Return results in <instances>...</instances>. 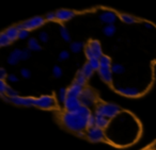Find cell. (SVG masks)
I'll list each match as a JSON object with an SVG mask.
<instances>
[{
	"instance_id": "cell-43",
	"label": "cell",
	"mask_w": 156,
	"mask_h": 150,
	"mask_svg": "<svg viewBox=\"0 0 156 150\" xmlns=\"http://www.w3.org/2000/svg\"><path fill=\"white\" fill-rule=\"evenodd\" d=\"M76 134H77V136H79V137H83V136H85V132H83V131H81V132H77Z\"/></svg>"
},
{
	"instance_id": "cell-15",
	"label": "cell",
	"mask_w": 156,
	"mask_h": 150,
	"mask_svg": "<svg viewBox=\"0 0 156 150\" xmlns=\"http://www.w3.org/2000/svg\"><path fill=\"white\" fill-rule=\"evenodd\" d=\"M20 61H22V50L14 49L9 56V58H8L7 62L10 65H16L20 63Z\"/></svg>"
},
{
	"instance_id": "cell-20",
	"label": "cell",
	"mask_w": 156,
	"mask_h": 150,
	"mask_svg": "<svg viewBox=\"0 0 156 150\" xmlns=\"http://www.w3.org/2000/svg\"><path fill=\"white\" fill-rule=\"evenodd\" d=\"M80 71L83 73V76H85L87 79H89V78L92 77V75H93V69H92V67L90 66L89 63H86V64H83V66L81 67Z\"/></svg>"
},
{
	"instance_id": "cell-38",
	"label": "cell",
	"mask_w": 156,
	"mask_h": 150,
	"mask_svg": "<svg viewBox=\"0 0 156 150\" xmlns=\"http://www.w3.org/2000/svg\"><path fill=\"white\" fill-rule=\"evenodd\" d=\"M29 36V31L24 29V30H20V33H18V39H25Z\"/></svg>"
},
{
	"instance_id": "cell-1",
	"label": "cell",
	"mask_w": 156,
	"mask_h": 150,
	"mask_svg": "<svg viewBox=\"0 0 156 150\" xmlns=\"http://www.w3.org/2000/svg\"><path fill=\"white\" fill-rule=\"evenodd\" d=\"M61 119L65 128L73 132H81V131H85L86 128H88V117L80 115L77 111L64 112Z\"/></svg>"
},
{
	"instance_id": "cell-16",
	"label": "cell",
	"mask_w": 156,
	"mask_h": 150,
	"mask_svg": "<svg viewBox=\"0 0 156 150\" xmlns=\"http://www.w3.org/2000/svg\"><path fill=\"white\" fill-rule=\"evenodd\" d=\"M5 33L8 35V37L11 39V42H14L16 39H18V33H20V30L17 29V27L14 26V27H10V28H8L7 30L5 31Z\"/></svg>"
},
{
	"instance_id": "cell-41",
	"label": "cell",
	"mask_w": 156,
	"mask_h": 150,
	"mask_svg": "<svg viewBox=\"0 0 156 150\" xmlns=\"http://www.w3.org/2000/svg\"><path fill=\"white\" fill-rule=\"evenodd\" d=\"M5 78H8L7 71L5 68H0V80H5Z\"/></svg>"
},
{
	"instance_id": "cell-39",
	"label": "cell",
	"mask_w": 156,
	"mask_h": 150,
	"mask_svg": "<svg viewBox=\"0 0 156 150\" xmlns=\"http://www.w3.org/2000/svg\"><path fill=\"white\" fill-rule=\"evenodd\" d=\"M45 19L47 20V22H54V20L57 19V16H56V13H54V12H50V13H47L45 16Z\"/></svg>"
},
{
	"instance_id": "cell-2",
	"label": "cell",
	"mask_w": 156,
	"mask_h": 150,
	"mask_svg": "<svg viewBox=\"0 0 156 150\" xmlns=\"http://www.w3.org/2000/svg\"><path fill=\"white\" fill-rule=\"evenodd\" d=\"M120 112H121L120 107L115 104V103H101L95 109L96 115L104 116V117L108 118V119L115 118L117 115H119Z\"/></svg>"
},
{
	"instance_id": "cell-8",
	"label": "cell",
	"mask_w": 156,
	"mask_h": 150,
	"mask_svg": "<svg viewBox=\"0 0 156 150\" xmlns=\"http://www.w3.org/2000/svg\"><path fill=\"white\" fill-rule=\"evenodd\" d=\"M80 107H81L80 99L75 98V97H67L64 102V107L66 110V112H74L79 109Z\"/></svg>"
},
{
	"instance_id": "cell-23",
	"label": "cell",
	"mask_w": 156,
	"mask_h": 150,
	"mask_svg": "<svg viewBox=\"0 0 156 150\" xmlns=\"http://www.w3.org/2000/svg\"><path fill=\"white\" fill-rule=\"evenodd\" d=\"M120 18H121V20L123 22H125V24H135V22H137V19L134 17V16L129 15V14H121L120 15Z\"/></svg>"
},
{
	"instance_id": "cell-22",
	"label": "cell",
	"mask_w": 156,
	"mask_h": 150,
	"mask_svg": "<svg viewBox=\"0 0 156 150\" xmlns=\"http://www.w3.org/2000/svg\"><path fill=\"white\" fill-rule=\"evenodd\" d=\"M115 31H117V29H115V26H113V25H107L103 29V32H104V34L106 36H113Z\"/></svg>"
},
{
	"instance_id": "cell-9",
	"label": "cell",
	"mask_w": 156,
	"mask_h": 150,
	"mask_svg": "<svg viewBox=\"0 0 156 150\" xmlns=\"http://www.w3.org/2000/svg\"><path fill=\"white\" fill-rule=\"evenodd\" d=\"M34 100L35 98L32 97H20L16 96L11 98V102L15 105H23V107H31L34 105Z\"/></svg>"
},
{
	"instance_id": "cell-24",
	"label": "cell",
	"mask_w": 156,
	"mask_h": 150,
	"mask_svg": "<svg viewBox=\"0 0 156 150\" xmlns=\"http://www.w3.org/2000/svg\"><path fill=\"white\" fill-rule=\"evenodd\" d=\"M74 82H75V83H77V84H79V85L83 86L86 84V82H87V78H86L85 76H83V73H81L80 70H79L77 73V75H76Z\"/></svg>"
},
{
	"instance_id": "cell-33",
	"label": "cell",
	"mask_w": 156,
	"mask_h": 150,
	"mask_svg": "<svg viewBox=\"0 0 156 150\" xmlns=\"http://www.w3.org/2000/svg\"><path fill=\"white\" fill-rule=\"evenodd\" d=\"M39 39L41 43H47L48 39H49V35H48L47 32H45V31H42L39 34Z\"/></svg>"
},
{
	"instance_id": "cell-4",
	"label": "cell",
	"mask_w": 156,
	"mask_h": 150,
	"mask_svg": "<svg viewBox=\"0 0 156 150\" xmlns=\"http://www.w3.org/2000/svg\"><path fill=\"white\" fill-rule=\"evenodd\" d=\"M34 107H37L40 109H52L56 107V100L52 96L43 95L39 98H35Z\"/></svg>"
},
{
	"instance_id": "cell-35",
	"label": "cell",
	"mask_w": 156,
	"mask_h": 150,
	"mask_svg": "<svg viewBox=\"0 0 156 150\" xmlns=\"http://www.w3.org/2000/svg\"><path fill=\"white\" fill-rule=\"evenodd\" d=\"M20 75H22V77L25 78V79H29V78L31 77V71L29 70L28 68L23 67V68L20 69Z\"/></svg>"
},
{
	"instance_id": "cell-37",
	"label": "cell",
	"mask_w": 156,
	"mask_h": 150,
	"mask_svg": "<svg viewBox=\"0 0 156 150\" xmlns=\"http://www.w3.org/2000/svg\"><path fill=\"white\" fill-rule=\"evenodd\" d=\"M8 87H9V85H7L5 80H0V93L1 94H5Z\"/></svg>"
},
{
	"instance_id": "cell-7",
	"label": "cell",
	"mask_w": 156,
	"mask_h": 150,
	"mask_svg": "<svg viewBox=\"0 0 156 150\" xmlns=\"http://www.w3.org/2000/svg\"><path fill=\"white\" fill-rule=\"evenodd\" d=\"M45 17H41V16H37V17H32L30 19L26 20V22H23L24 25V29L26 30L30 31V30H33V29H37V28H40L41 26H43L45 24Z\"/></svg>"
},
{
	"instance_id": "cell-14",
	"label": "cell",
	"mask_w": 156,
	"mask_h": 150,
	"mask_svg": "<svg viewBox=\"0 0 156 150\" xmlns=\"http://www.w3.org/2000/svg\"><path fill=\"white\" fill-rule=\"evenodd\" d=\"M115 90L121 95H123V96L132 97V98L140 95L139 90H137L136 87H115Z\"/></svg>"
},
{
	"instance_id": "cell-27",
	"label": "cell",
	"mask_w": 156,
	"mask_h": 150,
	"mask_svg": "<svg viewBox=\"0 0 156 150\" xmlns=\"http://www.w3.org/2000/svg\"><path fill=\"white\" fill-rule=\"evenodd\" d=\"M10 44H11V39L8 37V35L5 32L1 33V35H0V46L5 47V46H8Z\"/></svg>"
},
{
	"instance_id": "cell-34",
	"label": "cell",
	"mask_w": 156,
	"mask_h": 150,
	"mask_svg": "<svg viewBox=\"0 0 156 150\" xmlns=\"http://www.w3.org/2000/svg\"><path fill=\"white\" fill-rule=\"evenodd\" d=\"M5 95H7L8 97H10V98H13V97L18 96V92H17V90H14V88H12V87H10V86H9V87L7 88Z\"/></svg>"
},
{
	"instance_id": "cell-31",
	"label": "cell",
	"mask_w": 156,
	"mask_h": 150,
	"mask_svg": "<svg viewBox=\"0 0 156 150\" xmlns=\"http://www.w3.org/2000/svg\"><path fill=\"white\" fill-rule=\"evenodd\" d=\"M96 126V118H95V114H91L89 118H88V129L93 128Z\"/></svg>"
},
{
	"instance_id": "cell-25",
	"label": "cell",
	"mask_w": 156,
	"mask_h": 150,
	"mask_svg": "<svg viewBox=\"0 0 156 150\" xmlns=\"http://www.w3.org/2000/svg\"><path fill=\"white\" fill-rule=\"evenodd\" d=\"M60 35L65 42H71V34L64 26H60Z\"/></svg>"
},
{
	"instance_id": "cell-40",
	"label": "cell",
	"mask_w": 156,
	"mask_h": 150,
	"mask_svg": "<svg viewBox=\"0 0 156 150\" xmlns=\"http://www.w3.org/2000/svg\"><path fill=\"white\" fill-rule=\"evenodd\" d=\"M8 81L9 82H12V83H16V82H18V77L16 75H14V73H10V75H8Z\"/></svg>"
},
{
	"instance_id": "cell-5",
	"label": "cell",
	"mask_w": 156,
	"mask_h": 150,
	"mask_svg": "<svg viewBox=\"0 0 156 150\" xmlns=\"http://www.w3.org/2000/svg\"><path fill=\"white\" fill-rule=\"evenodd\" d=\"M80 99V102H81V105L83 107H90L92 105H94L95 103V100H96V95L91 88H85L81 94V96L79 97Z\"/></svg>"
},
{
	"instance_id": "cell-29",
	"label": "cell",
	"mask_w": 156,
	"mask_h": 150,
	"mask_svg": "<svg viewBox=\"0 0 156 150\" xmlns=\"http://www.w3.org/2000/svg\"><path fill=\"white\" fill-rule=\"evenodd\" d=\"M52 75H54V77L57 78V79L61 78V77H62V75H63L62 68H61L60 66H58V65H55L54 68H52Z\"/></svg>"
},
{
	"instance_id": "cell-28",
	"label": "cell",
	"mask_w": 156,
	"mask_h": 150,
	"mask_svg": "<svg viewBox=\"0 0 156 150\" xmlns=\"http://www.w3.org/2000/svg\"><path fill=\"white\" fill-rule=\"evenodd\" d=\"M101 66H111V59L108 56L103 54L102 58L100 59Z\"/></svg>"
},
{
	"instance_id": "cell-10",
	"label": "cell",
	"mask_w": 156,
	"mask_h": 150,
	"mask_svg": "<svg viewBox=\"0 0 156 150\" xmlns=\"http://www.w3.org/2000/svg\"><path fill=\"white\" fill-rule=\"evenodd\" d=\"M98 73L102 80L106 83L110 84L112 82V70L111 66H101L98 69Z\"/></svg>"
},
{
	"instance_id": "cell-6",
	"label": "cell",
	"mask_w": 156,
	"mask_h": 150,
	"mask_svg": "<svg viewBox=\"0 0 156 150\" xmlns=\"http://www.w3.org/2000/svg\"><path fill=\"white\" fill-rule=\"evenodd\" d=\"M86 135H87L88 139H89L90 141H93V143L102 141H104V138H105L104 130L101 129V128H98V127H96V126L93 127V128L88 129Z\"/></svg>"
},
{
	"instance_id": "cell-19",
	"label": "cell",
	"mask_w": 156,
	"mask_h": 150,
	"mask_svg": "<svg viewBox=\"0 0 156 150\" xmlns=\"http://www.w3.org/2000/svg\"><path fill=\"white\" fill-rule=\"evenodd\" d=\"M85 47V43L83 42H73L69 45V49H71L72 52L74 53H78L83 50V48Z\"/></svg>"
},
{
	"instance_id": "cell-11",
	"label": "cell",
	"mask_w": 156,
	"mask_h": 150,
	"mask_svg": "<svg viewBox=\"0 0 156 150\" xmlns=\"http://www.w3.org/2000/svg\"><path fill=\"white\" fill-rule=\"evenodd\" d=\"M118 18V15L113 11H104L100 15L101 22H105L107 25H113Z\"/></svg>"
},
{
	"instance_id": "cell-3",
	"label": "cell",
	"mask_w": 156,
	"mask_h": 150,
	"mask_svg": "<svg viewBox=\"0 0 156 150\" xmlns=\"http://www.w3.org/2000/svg\"><path fill=\"white\" fill-rule=\"evenodd\" d=\"M85 53H86V56L88 58V60H92V59H98V60H100L103 56L101 43L98 41H96V39L91 41L86 46Z\"/></svg>"
},
{
	"instance_id": "cell-36",
	"label": "cell",
	"mask_w": 156,
	"mask_h": 150,
	"mask_svg": "<svg viewBox=\"0 0 156 150\" xmlns=\"http://www.w3.org/2000/svg\"><path fill=\"white\" fill-rule=\"evenodd\" d=\"M69 58V52L67 50H63L59 53V61H65Z\"/></svg>"
},
{
	"instance_id": "cell-21",
	"label": "cell",
	"mask_w": 156,
	"mask_h": 150,
	"mask_svg": "<svg viewBox=\"0 0 156 150\" xmlns=\"http://www.w3.org/2000/svg\"><path fill=\"white\" fill-rule=\"evenodd\" d=\"M111 70L113 73H117V75H122V73H125V67L123 66L120 63H113L111 65Z\"/></svg>"
},
{
	"instance_id": "cell-12",
	"label": "cell",
	"mask_w": 156,
	"mask_h": 150,
	"mask_svg": "<svg viewBox=\"0 0 156 150\" xmlns=\"http://www.w3.org/2000/svg\"><path fill=\"white\" fill-rule=\"evenodd\" d=\"M83 86L79 85V84L73 82L72 85L67 88V97H75V98H79L83 92Z\"/></svg>"
},
{
	"instance_id": "cell-18",
	"label": "cell",
	"mask_w": 156,
	"mask_h": 150,
	"mask_svg": "<svg viewBox=\"0 0 156 150\" xmlns=\"http://www.w3.org/2000/svg\"><path fill=\"white\" fill-rule=\"evenodd\" d=\"M28 48L31 50V51H40V50L42 49L40 43L37 42V39H34V37H31V39H29V41H28Z\"/></svg>"
},
{
	"instance_id": "cell-32",
	"label": "cell",
	"mask_w": 156,
	"mask_h": 150,
	"mask_svg": "<svg viewBox=\"0 0 156 150\" xmlns=\"http://www.w3.org/2000/svg\"><path fill=\"white\" fill-rule=\"evenodd\" d=\"M31 56V50L29 48H25L22 50V61H26L28 60Z\"/></svg>"
},
{
	"instance_id": "cell-26",
	"label": "cell",
	"mask_w": 156,
	"mask_h": 150,
	"mask_svg": "<svg viewBox=\"0 0 156 150\" xmlns=\"http://www.w3.org/2000/svg\"><path fill=\"white\" fill-rule=\"evenodd\" d=\"M66 98H67V88L61 87L60 90H58V100L60 101V102L64 103Z\"/></svg>"
},
{
	"instance_id": "cell-42",
	"label": "cell",
	"mask_w": 156,
	"mask_h": 150,
	"mask_svg": "<svg viewBox=\"0 0 156 150\" xmlns=\"http://www.w3.org/2000/svg\"><path fill=\"white\" fill-rule=\"evenodd\" d=\"M144 26L147 27V29H152V28H153V25H152L151 22H144Z\"/></svg>"
},
{
	"instance_id": "cell-13",
	"label": "cell",
	"mask_w": 156,
	"mask_h": 150,
	"mask_svg": "<svg viewBox=\"0 0 156 150\" xmlns=\"http://www.w3.org/2000/svg\"><path fill=\"white\" fill-rule=\"evenodd\" d=\"M56 16H57V20L59 22H66L75 16V12L72 11V10H58L56 12Z\"/></svg>"
},
{
	"instance_id": "cell-17",
	"label": "cell",
	"mask_w": 156,
	"mask_h": 150,
	"mask_svg": "<svg viewBox=\"0 0 156 150\" xmlns=\"http://www.w3.org/2000/svg\"><path fill=\"white\" fill-rule=\"evenodd\" d=\"M95 118H96V127L103 129L104 130L105 128H107V126L109 124V119L104 116L101 115H96L95 114Z\"/></svg>"
},
{
	"instance_id": "cell-30",
	"label": "cell",
	"mask_w": 156,
	"mask_h": 150,
	"mask_svg": "<svg viewBox=\"0 0 156 150\" xmlns=\"http://www.w3.org/2000/svg\"><path fill=\"white\" fill-rule=\"evenodd\" d=\"M88 63L90 64V66L92 67L93 70H98V69H100L101 63H100V60H98V59H92V60H89L88 61Z\"/></svg>"
}]
</instances>
